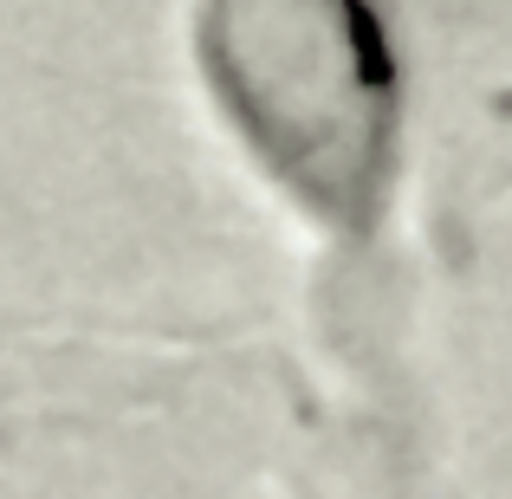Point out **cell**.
<instances>
[{"mask_svg":"<svg viewBox=\"0 0 512 499\" xmlns=\"http://www.w3.org/2000/svg\"><path fill=\"white\" fill-rule=\"evenodd\" d=\"M201 59L260 163L331 227H363L396 163V65L363 0H208Z\"/></svg>","mask_w":512,"mask_h":499,"instance_id":"obj_1","label":"cell"}]
</instances>
